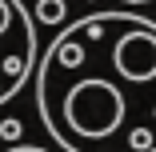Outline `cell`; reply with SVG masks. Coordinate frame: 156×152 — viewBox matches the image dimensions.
I'll use <instances>...</instances> for the list:
<instances>
[{
	"instance_id": "6da1fadb",
	"label": "cell",
	"mask_w": 156,
	"mask_h": 152,
	"mask_svg": "<svg viewBox=\"0 0 156 152\" xmlns=\"http://www.w3.org/2000/svg\"><path fill=\"white\" fill-rule=\"evenodd\" d=\"M36 120L60 152H156V16L104 4L52 36Z\"/></svg>"
},
{
	"instance_id": "7a4b0ae2",
	"label": "cell",
	"mask_w": 156,
	"mask_h": 152,
	"mask_svg": "<svg viewBox=\"0 0 156 152\" xmlns=\"http://www.w3.org/2000/svg\"><path fill=\"white\" fill-rule=\"evenodd\" d=\"M112 4H128V8H152L156 0H112Z\"/></svg>"
}]
</instances>
